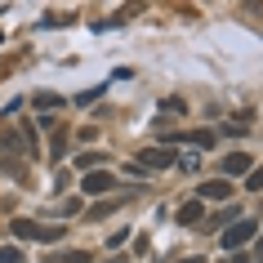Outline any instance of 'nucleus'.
I'll return each mask as SVG.
<instances>
[{"instance_id":"f257e3e1","label":"nucleus","mask_w":263,"mask_h":263,"mask_svg":"<svg viewBox=\"0 0 263 263\" xmlns=\"http://www.w3.org/2000/svg\"><path fill=\"white\" fill-rule=\"evenodd\" d=\"M254 232H259V223L254 219H236V223H228V232H223V250H246L250 241H254Z\"/></svg>"},{"instance_id":"f03ea898","label":"nucleus","mask_w":263,"mask_h":263,"mask_svg":"<svg viewBox=\"0 0 263 263\" xmlns=\"http://www.w3.org/2000/svg\"><path fill=\"white\" fill-rule=\"evenodd\" d=\"M14 236H23V241H58L63 228H49V223H36V219H14Z\"/></svg>"},{"instance_id":"7ed1b4c3","label":"nucleus","mask_w":263,"mask_h":263,"mask_svg":"<svg viewBox=\"0 0 263 263\" xmlns=\"http://www.w3.org/2000/svg\"><path fill=\"white\" fill-rule=\"evenodd\" d=\"M174 161H179L174 147H147V152H139V165L143 170H170Z\"/></svg>"},{"instance_id":"20e7f679","label":"nucleus","mask_w":263,"mask_h":263,"mask_svg":"<svg viewBox=\"0 0 263 263\" xmlns=\"http://www.w3.org/2000/svg\"><path fill=\"white\" fill-rule=\"evenodd\" d=\"M81 187H85V196H98V192H111V187H116V179H111L107 170H89V174L81 179Z\"/></svg>"},{"instance_id":"39448f33","label":"nucleus","mask_w":263,"mask_h":263,"mask_svg":"<svg viewBox=\"0 0 263 263\" xmlns=\"http://www.w3.org/2000/svg\"><path fill=\"white\" fill-rule=\"evenodd\" d=\"M250 161H254L250 152H232V156H223V179H232V174H250Z\"/></svg>"},{"instance_id":"423d86ee","label":"nucleus","mask_w":263,"mask_h":263,"mask_svg":"<svg viewBox=\"0 0 263 263\" xmlns=\"http://www.w3.org/2000/svg\"><path fill=\"white\" fill-rule=\"evenodd\" d=\"M228 196H232V183H228V179L201 183V201H228Z\"/></svg>"},{"instance_id":"0eeeda50","label":"nucleus","mask_w":263,"mask_h":263,"mask_svg":"<svg viewBox=\"0 0 263 263\" xmlns=\"http://www.w3.org/2000/svg\"><path fill=\"white\" fill-rule=\"evenodd\" d=\"M170 143H192V147H210L214 143V134L210 129H192V134H165Z\"/></svg>"},{"instance_id":"6e6552de","label":"nucleus","mask_w":263,"mask_h":263,"mask_svg":"<svg viewBox=\"0 0 263 263\" xmlns=\"http://www.w3.org/2000/svg\"><path fill=\"white\" fill-rule=\"evenodd\" d=\"M201 214H205V201L196 196V201H187V205L179 210V223H183V228H187V223H196V219H201Z\"/></svg>"},{"instance_id":"1a4fd4ad","label":"nucleus","mask_w":263,"mask_h":263,"mask_svg":"<svg viewBox=\"0 0 263 263\" xmlns=\"http://www.w3.org/2000/svg\"><path fill=\"white\" fill-rule=\"evenodd\" d=\"M49 263H89V254L85 250H67V254H54Z\"/></svg>"},{"instance_id":"9d476101","label":"nucleus","mask_w":263,"mask_h":263,"mask_svg":"<svg viewBox=\"0 0 263 263\" xmlns=\"http://www.w3.org/2000/svg\"><path fill=\"white\" fill-rule=\"evenodd\" d=\"M246 187H250V192H263V165H259V170H250V174H246Z\"/></svg>"},{"instance_id":"9b49d317","label":"nucleus","mask_w":263,"mask_h":263,"mask_svg":"<svg viewBox=\"0 0 263 263\" xmlns=\"http://www.w3.org/2000/svg\"><path fill=\"white\" fill-rule=\"evenodd\" d=\"M0 263H23V250H14V246H0Z\"/></svg>"},{"instance_id":"f8f14e48","label":"nucleus","mask_w":263,"mask_h":263,"mask_svg":"<svg viewBox=\"0 0 263 263\" xmlns=\"http://www.w3.org/2000/svg\"><path fill=\"white\" fill-rule=\"evenodd\" d=\"M116 205H121V201H103V205H94V210H89V219H103V214H111Z\"/></svg>"},{"instance_id":"ddd939ff","label":"nucleus","mask_w":263,"mask_h":263,"mask_svg":"<svg viewBox=\"0 0 263 263\" xmlns=\"http://www.w3.org/2000/svg\"><path fill=\"white\" fill-rule=\"evenodd\" d=\"M98 161H103V156H94V152H85V156H81V161H76V165H81V170H85V174H89V170H94V165H98Z\"/></svg>"},{"instance_id":"4468645a","label":"nucleus","mask_w":263,"mask_h":263,"mask_svg":"<svg viewBox=\"0 0 263 263\" xmlns=\"http://www.w3.org/2000/svg\"><path fill=\"white\" fill-rule=\"evenodd\" d=\"M58 103H63L58 94H41V98H36V107H45V111H49V107H58Z\"/></svg>"},{"instance_id":"2eb2a0df","label":"nucleus","mask_w":263,"mask_h":263,"mask_svg":"<svg viewBox=\"0 0 263 263\" xmlns=\"http://www.w3.org/2000/svg\"><path fill=\"white\" fill-rule=\"evenodd\" d=\"M228 263H246V250H241V254H232V259H228Z\"/></svg>"},{"instance_id":"dca6fc26","label":"nucleus","mask_w":263,"mask_h":263,"mask_svg":"<svg viewBox=\"0 0 263 263\" xmlns=\"http://www.w3.org/2000/svg\"><path fill=\"white\" fill-rule=\"evenodd\" d=\"M254 254H259V259H263V236H259V246H254Z\"/></svg>"},{"instance_id":"f3484780","label":"nucleus","mask_w":263,"mask_h":263,"mask_svg":"<svg viewBox=\"0 0 263 263\" xmlns=\"http://www.w3.org/2000/svg\"><path fill=\"white\" fill-rule=\"evenodd\" d=\"M183 263H205V259H183Z\"/></svg>"}]
</instances>
